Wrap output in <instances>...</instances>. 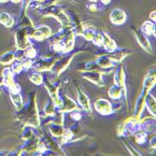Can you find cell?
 Segmentation results:
<instances>
[{"label": "cell", "mask_w": 156, "mask_h": 156, "mask_svg": "<svg viewBox=\"0 0 156 156\" xmlns=\"http://www.w3.org/2000/svg\"><path fill=\"white\" fill-rule=\"evenodd\" d=\"M123 89L118 85L114 84L113 86H111L108 90V95L112 98V99H119L122 94Z\"/></svg>", "instance_id": "25"}, {"label": "cell", "mask_w": 156, "mask_h": 156, "mask_svg": "<svg viewBox=\"0 0 156 156\" xmlns=\"http://www.w3.org/2000/svg\"><path fill=\"white\" fill-rule=\"evenodd\" d=\"M110 22L115 25H121L126 21V13L121 9H114L109 14Z\"/></svg>", "instance_id": "12"}, {"label": "cell", "mask_w": 156, "mask_h": 156, "mask_svg": "<svg viewBox=\"0 0 156 156\" xmlns=\"http://www.w3.org/2000/svg\"><path fill=\"white\" fill-rule=\"evenodd\" d=\"M133 31H134L135 37H136V41H137V43L144 49L145 51H147V52L152 54V53H153L152 48H151V43H150L149 39L147 38V37H146L143 33H141V32H139V31H137V30H136V29H133Z\"/></svg>", "instance_id": "13"}, {"label": "cell", "mask_w": 156, "mask_h": 156, "mask_svg": "<svg viewBox=\"0 0 156 156\" xmlns=\"http://www.w3.org/2000/svg\"><path fill=\"white\" fill-rule=\"evenodd\" d=\"M0 92H1V90H0Z\"/></svg>", "instance_id": "48"}, {"label": "cell", "mask_w": 156, "mask_h": 156, "mask_svg": "<svg viewBox=\"0 0 156 156\" xmlns=\"http://www.w3.org/2000/svg\"><path fill=\"white\" fill-rule=\"evenodd\" d=\"M103 35V41H102V46L104 49L109 52L114 51L117 49V45L115 43V41L113 40L106 32H102Z\"/></svg>", "instance_id": "18"}, {"label": "cell", "mask_w": 156, "mask_h": 156, "mask_svg": "<svg viewBox=\"0 0 156 156\" xmlns=\"http://www.w3.org/2000/svg\"><path fill=\"white\" fill-rule=\"evenodd\" d=\"M2 83L5 85L6 87L9 89L10 92H20L19 85L15 83L13 79V73L11 71V69L9 67H6L3 71H2Z\"/></svg>", "instance_id": "6"}, {"label": "cell", "mask_w": 156, "mask_h": 156, "mask_svg": "<svg viewBox=\"0 0 156 156\" xmlns=\"http://www.w3.org/2000/svg\"><path fill=\"white\" fill-rule=\"evenodd\" d=\"M33 30H34L33 26H23L16 31L15 41H16V45L18 49L25 50L30 45L28 38L31 37Z\"/></svg>", "instance_id": "4"}, {"label": "cell", "mask_w": 156, "mask_h": 156, "mask_svg": "<svg viewBox=\"0 0 156 156\" xmlns=\"http://www.w3.org/2000/svg\"><path fill=\"white\" fill-rule=\"evenodd\" d=\"M155 18H156V13H155V11H151V14H150V20L151 22H154L155 23Z\"/></svg>", "instance_id": "41"}, {"label": "cell", "mask_w": 156, "mask_h": 156, "mask_svg": "<svg viewBox=\"0 0 156 156\" xmlns=\"http://www.w3.org/2000/svg\"><path fill=\"white\" fill-rule=\"evenodd\" d=\"M89 1H91V2H96L97 0H89Z\"/></svg>", "instance_id": "45"}, {"label": "cell", "mask_w": 156, "mask_h": 156, "mask_svg": "<svg viewBox=\"0 0 156 156\" xmlns=\"http://www.w3.org/2000/svg\"><path fill=\"white\" fill-rule=\"evenodd\" d=\"M150 146L152 148V149H155V146H156V140H155V136L151 139L150 141Z\"/></svg>", "instance_id": "40"}, {"label": "cell", "mask_w": 156, "mask_h": 156, "mask_svg": "<svg viewBox=\"0 0 156 156\" xmlns=\"http://www.w3.org/2000/svg\"><path fill=\"white\" fill-rule=\"evenodd\" d=\"M88 9H89L91 11H96V10L98 9H97V5H96V4H94V2L88 6Z\"/></svg>", "instance_id": "39"}, {"label": "cell", "mask_w": 156, "mask_h": 156, "mask_svg": "<svg viewBox=\"0 0 156 156\" xmlns=\"http://www.w3.org/2000/svg\"><path fill=\"white\" fill-rule=\"evenodd\" d=\"M14 57H15V60L18 61V62H21L22 60H23L24 57H25L24 50L18 49L16 51H14Z\"/></svg>", "instance_id": "34"}, {"label": "cell", "mask_w": 156, "mask_h": 156, "mask_svg": "<svg viewBox=\"0 0 156 156\" xmlns=\"http://www.w3.org/2000/svg\"><path fill=\"white\" fill-rule=\"evenodd\" d=\"M81 35L84 37V38L86 40H89V41H92L93 37H94L95 35V31L93 29V28H90V27H87V28H84Z\"/></svg>", "instance_id": "31"}, {"label": "cell", "mask_w": 156, "mask_h": 156, "mask_svg": "<svg viewBox=\"0 0 156 156\" xmlns=\"http://www.w3.org/2000/svg\"><path fill=\"white\" fill-rule=\"evenodd\" d=\"M147 93H149V92L142 89V92H141V94H139V96L136 99V105H135V110H134V117L136 119H139L141 114H142V112L144 111V108H145V96H146Z\"/></svg>", "instance_id": "11"}, {"label": "cell", "mask_w": 156, "mask_h": 156, "mask_svg": "<svg viewBox=\"0 0 156 156\" xmlns=\"http://www.w3.org/2000/svg\"><path fill=\"white\" fill-rule=\"evenodd\" d=\"M10 1L12 3H14V4H18V3H20L22 1V0H10Z\"/></svg>", "instance_id": "43"}, {"label": "cell", "mask_w": 156, "mask_h": 156, "mask_svg": "<svg viewBox=\"0 0 156 156\" xmlns=\"http://www.w3.org/2000/svg\"><path fill=\"white\" fill-rule=\"evenodd\" d=\"M80 76L87 80L98 86H103V79H102V74L97 71V70H92V71H83L81 72Z\"/></svg>", "instance_id": "8"}, {"label": "cell", "mask_w": 156, "mask_h": 156, "mask_svg": "<svg viewBox=\"0 0 156 156\" xmlns=\"http://www.w3.org/2000/svg\"><path fill=\"white\" fill-rule=\"evenodd\" d=\"M14 60H15V57H14V51H7L0 56V64H2L4 66L11 64Z\"/></svg>", "instance_id": "26"}, {"label": "cell", "mask_w": 156, "mask_h": 156, "mask_svg": "<svg viewBox=\"0 0 156 156\" xmlns=\"http://www.w3.org/2000/svg\"><path fill=\"white\" fill-rule=\"evenodd\" d=\"M24 54H25V57L26 58H35L36 55H37V51L35 50V48L31 45L28 46L25 50H24Z\"/></svg>", "instance_id": "32"}, {"label": "cell", "mask_w": 156, "mask_h": 156, "mask_svg": "<svg viewBox=\"0 0 156 156\" xmlns=\"http://www.w3.org/2000/svg\"><path fill=\"white\" fill-rule=\"evenodd\" d=\"M75 37H76V34L74 30L72 28H68L64 37L58 42V43L51 45V47L56 52H63V53L70 52L74 47Z\"/></svg>", "instance_id": "2"}, {"label": "cell", "mask_w": 156, "mask_h": 156, "mask_svg": "<svg viewBox=\"0 0 156 156\" xmlns=\"http://www.w3.org/2000/svg\"><path fill=\"white\" fill-rule=\"evenodd\" d=\"M18 119L25 125H30L32 127H38L40 124V119L38 116L37 102H36V93L32 92L29 95V100L18 110Z\"/></svg>", "instance_id": "1"}, {"label": "cell", "mask_w": 156, "mask_h": 156, "mask_svg": "<svg viewBox=\"0 0 156 156\" xmlns=\"http://www.w3.org/2000/svg\"><path fill=\"white\" fill-rule=\"evenodd\" d=\"M34 1H37V2H44L45 0H34Z\"/></svg>", "instance_id": "44"}, {"label": "cell", "mask_w": 156, "mask_h": 156, "mask_svg": "<svg viewBox=\"0 0 156 156\" xmlns=\"http://www.w3.org/2000/svg\"><path fill=\"white\" fill-rule=\"evenodd\" d=\"M125 145H126V148L129 150V151H130V153H131V154H133V155H140V153H139L136 149L132 148V146H131L130 144L125 143Z\"/></svg>", "instance_id": "38"}, {"label": "cell", "mask_w": 156, "mask_h": 156, "mask_svg": "<svg viewBox=\"0 0 156 156\" xmlns=\"http://www.w3.org/2000/svg\"><path fill=\"white\" fill-rule=\"evenodd\" d=\"M49 131L51 133V135L54 137H61L65 128L62 124H57V123H50L49 125Z\"/></svg>", "instance_id": "21"}, {"label": "cell", "mask_w": 156, "mask_h": 156, "mask_svg": "<svg viewBox=\"0 0 156 156\" xmlns=\"http://www.w3.org/2000/svg\"><path fill=\"white\" fill-rule=\"evenodd\" d=\"M77 54V52L73 53V54H70L68 56H66V57H63V58H60L59 60L56 59V61L54 62L51 71L53 72L55 75L59 76L64 70H66L67 68V66L70 65V63H71V61L73 60L74 56Z\"/></svg>", "instance_id": "5"}, {"label": "cell", "mask_w": 156, "mask_h": 156, "mask_svg": "<svg viewBox=\"0 0 156 156\" xmlns=\"http://www.w3.org/2000/svg\"><path fill=\"white\" fill-rule=\"evenodd\" d=\"M155 85V73L149 74L146 76L144 82H143V89L147 92H150V90Z\"/></svg>", "instance_id": "24"}, {"label": "cell", "mask_w": 156, "mask_h": 156, "mask_svg": "<svg viewBox=\"0 0 156 156\" xmlns=\"http://www.w3.org/2000/svg\"><path fill=\"white\" fill-rule=\"evenodd\" d=\"M95 63L97 64V66L102 68V69H108L111 68L113 66H114V62H113L109 57L108 55H101L96 59Z\"/></svg>", "instance_id": "19"}, {"label": "cell", "mask_w": 156, "mask_h": 156, "mask_svg": "<svg viewBox=\"0 0 156 156\" xmlns=\"http://www.w3.org/2000/svg\"><path fill=\"white\" fill-rule=\"evenodd\" d=\"M2 84H3V83H2V80H0V85H2Z\"/></svg>", "instance_id": "47"}, {"label": "cell", "mask_w": 156, "mask_h": 156, "mask_svg": "<svg viewBox=\"0 0 156 156\" xmlns=\"http://www.w3.org/2000/svg\"><path fill=\"white\" fill-rule=\"evenodd\" d=\"M44 11V16H53L57 18L59 22L66 27V28H71L72 26V22L70 21V18L68 17L67 14L59 7L51 5L43 9Z\"/></svg>", "instance_id": "3"}, {"label": "cell", "mask_w": 156, "mask_h": 156, "mask_svg": "<svg viewBox=\"0 0 156 156\" xmlns=\"http://www.w3.org/2000/svg\"><path fill=\"white\" fill-rule=\"evenodd\" d=\"M145 107L148 108V110L151 112V114L155 117V109H156V100L155 97L149 92L147 93L145 96Z\"/></svg>", "instance_id": "20"}, {"label": "cell", "mask_w": 156, "mask_h": 156, "mask_svg": "<svg viewBox=\"0 0 156 156\" xmlns=\"http://www.w3.org/2000/svg\"><path fill=\"white\" fill-rule=\"evenodd\" d=\"M92 41L94 42V44H95L97 46H102V41H103L102 33H95V35L93 37Z\"/></svg>", "instance_id": "33"}, {"label": "cell", "mask_w": 156, "mask_h": 156, "mask_svg": "<svg viewBox=\"0 0 156 156\" xmlns=\"http://www.w3.org/2000/svg\"><path fill=\"white\" fill-rule=\"evenodd\" d=\"M55 112H56V106L51 99V100H49L46 103L44 107V113L46 116H53L55 114Z\"/></svg>", "instance_id": "28"}, {"label": "cell", "mask_w": 156, "mask_h": 156, "mask_svg": "<svg viewBox=\"0 0 156 156\" xmlns=\"http://www.w3.org/2000/svg\"><path fill=\"white\" fill-rule=\"evenodd\" d=\"M132 52L127 49H119V50L116 49L114 51L110 52L108 57L114 63H120V62H122V60H123L126 57L127 55H129Z\"/></svg>", "instance_id": "16"}, {"label": "cell", "mask_w": 156, "mask_h": 156, "mask_svg": "<svg viewBox=\"0 0 156 156\" xmlns=\"http://www.w3.org/2000/svg\"><path fill=\"white\" fill-rule=\"evenodd\" d=\"M6 1H8V0H0V2H6Z\"/></svg>", "instance_id": "46"}, {"label": "cell", "mask_w": 156, "mask_h": 156, "mask_svg": "<svg viewBox=\"0 0 156 156\" xmlns=\"http://www.w3.org/2000/svg\"><path fill=\"white\" fill-rule=\"evenodd\" d=\"M11 71L13 73H20L22 71V69H23V66L21 64V62H16V63H14L12 66H11Z\"/></svg>", "instance_id": "35"}, {"label": "cell", "mask_w": 156, "mask_h": 156, "mask_svg": "<svg viewBox=\"0 0 156 156\" xmlns=\"http://www.w3.org/2000/svg\"><path fill=\"white\" fill-rule=\"evenodd\" d=\"M28 78H29V80L36 85H41L43 83V76H42L40 73H38L37 71L30 72L28 74Z\"/></svg>", "instance_id": "29"}, {"label": "cell", "mask_w": 156, "mask_h": 156, "mask_svg": "<svg viewBox=\"0 0 156 156\" xmlns=\"http://www.w3.org/2000/svg\"><path fill=\"white\" fill-rule=\"evenodd\" d=\"M10 98H11V101L15 107L17 108V110L21 109L23 102V97L21 95V94L19 92H10Z\"/></svg>", "instance_id": "23"}, {"label": "cell", "mask_w": 156, "mask_h": 156, "mask_svg": "<svg viewBox=\"0 0 156 156\" xmlns=\"http://www.w3.org/2000/svg\"><path fill=\"white\" fill-rule=\"evenodd\" d=\"M76 89H77V96H78L79 104L84 110L90 112L91 111V104H90V100H89L87 94L83 92V90L79 86V85L76 86Z\"/></svg>", "instance_id": "14"}, {"label": "cell", "mask_w": 156, "mask_h": 156, "mask_svg": "<svg viewBox=\"0 0 156 156\" xmlns=\"http://www.w3.org/2000/svg\"><path fill=\"white\" fill-rule=\"evenodd\" d=\"M56 59L54 58H40L37 59V61L32 63V68L35 69L37 72H44V71H49L51 69L54 62Z\"/></svg>", "instance_id": "7"}, {"label": "cell", "mask_w": 156, "mask_h": 156, "mask_svg": "<svg viewBox=\"0 0 156 156\" xmlns=\"http://www.w3.org/2000/svg\"><path fill=\"white\" fill-rule=\"evenodd\" d=\"M61 99H62V105L59 108V110L62 112H68L74 109H78V106L77 104L73 101L72 98H70L69 96H67L66 94H63L61 95Z\"/></svg>", "instance_id": "15"}, {"label": "cell", "mask_w": 156, "mask_h": 156, "mask_svg": "<svg viewBox=\"0 0 156 156\" xmlns=\"http://www.w3.org/2000/svg\"><path fill=\"white\" fill-rule=\"evenodd\" d=\"M51 28L47 25H40L36 28H34V30L31 34V37L35 38L36 40H43L47 37H51Z\"/></svg>", "instance_id": "10"}, {"label": "cell", "mask_w": 156, "mask_h": 156, "mask_svg": "<svg viewBox=\"0 0 156 156\" xmlns=\"http://www.w3.org/2000/svg\"><path fill=\"white\" fill-rule=\"evenodd\" d=\"M0 23L6 27H11L14 23V20L8 12H1L0 13Z\"/></svg>", "instance_id": "27"}, {"label": "cell", "mask_w": 156, "mask_h": 156, "mask_svg": "<svg viewBox=\"0 0 156 156\" xmlns=\"http://www.w3.org/2000/svg\"><path fill=\"white\" fill-rule=\"evenodd\" d=\"M94 108L98 113L101 115H109L113 112L112 104H110L106 99H98L94 103Z\"/></svg>", "instance_id": "9"}, {"label": "cell", "mask_w": 156, "mask_h": 156, "mask_svg": "<svg viewBox=\"0 0 156 156\" xmlns=\"http://www.w3.org/2000/svg\"><path fill=\"white\" fill-rule=\"evenodd\" d=\"M125 74L123 71V67L122 66H119L115 71L114 75V84L122 87L123 91L125 90Z\"/></svg>", "instance_id": "17"}, {"label": "cell", "mask_w": 156, "mask_h": 156, "mask_svg": "<svg viewBox=\"0 0 156 156\" xmlns=\"http://www.w3.org/2000/svg\"><path fill=\"white\" fill-rule=\"evenodd\" d=\"M70 118L73 121H80L81 119V114L78 109H74L70 111Z\"/></svg>", "instance_id": "36"}, {"label": "cell", "mask_w": 156, "mask_h": 156, "mask_svg": "<svg viewBox=\"0 0 156 156\" xmlns=\"http://www.w3.org/2000/svg\"><path fill=\"white\" fill-rule=\"evenodd\" d=\"M100 1H101V3H102L103 5L107 6L108 4H109V3H110L111 0H100Z\"/></svg>", "instance_id": "42"}, {"label": "cell", "mask_w": 156, "mask_h": 156, "mask_svg": "<svg viewBox=\"0 0 156 156\" xmlns=\"http://www.w3.org/2000/svg\"><path fill=\"white\" fill-rule=\"evenodd\" d=\"M35 134H34V130L30 125H26V127L23 129L22 135H21V138L23 140H28L32 137H34Z\"/></svg>", "instance_id": "30"}, {"label": "cell", "mask_w": 156, "mask_h": 156, "mask_svg": "<svg viewBox=\"0 0 156 156\" xmlns=\"http://www.w3.org/2000/svg\"><path fill=\"white\" fill-rule=\"evenodd\" d=\"M141 33H143L144 35L147 36H151V35L155 36V25L153 22L147 21L143 23V24L141 25Z\"/></svg>", "instance_id": "22"}, {"label": "cell", "mask_w": 156, "mask_h": 156, "mask_svg": "<svg viewBox=\"0 0 156 156\" xmlns=\"http://www.w3.org/2000/svg\"><path fill=\"white\" fill-rule=\"evenodd\" d=\"M32 63L33 62L31 61L30 58H24L23 60L21 61V64L23 66V68H24V69H29L32 66Z\"/></svg>", "instance_id": "37"}]
</instances>
